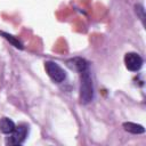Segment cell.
<instances>
[{"label":"cell","instance_id":"cell-2","mask_svg":"<svg viewBox=\"0 0 146 146\" xmlns=\"http://www.w3.org/2000/svg\"><path fill=\"white\" fill-rule=\"evenodd\" d=\"M44 70L48 76L56 83H60L66 79V72L55 62L51 60L44 62Z\"/></svg>","mask_w":146,"mask_h":146},{"label":"cell","instance_id":"cell-7","mask_svg":"<svg viewBox=\"0 0 146 146\" xmlns=\"http://www.w3.org/2000/svg\"><path fill=\"white\" fill-rule=\"evenodd\" d=\"M0 34H1L5 39H7L14 47H16V48H18V49H23V48H24V47H23V43H22L17 38H15L14 35L8 34V33H6V32H0Z\"/></svg>","mask_w":146,"mask_h":146},{"label":"cell","instance_id":"cell-1","mask_svg":"<svg viewBox=\"0 0 146 146\" xmlns=\"http://www.w3.org/2000/svg\"><path fill=\"white\" fill-rule=\"evenodd\" d=\"M68 63L80 74V102L82 104L90 103L94 98V86L88 63L82 58H74L68 60Z\"/></svg>","mask_w":146,"mask_h":146},{"label":"cell","instance_id":"cell-8","mask_svg":"<svg viewBox=\"0 0 146 146\" xmlns=\"http://www.w3.org/2000/svg\"><path fill=\"white\" fill-rule=\"evenodd\" d=\"M136 13H139L140 19L144 21V8L141 6H136Z\"/></svg>","mask_w":146,"mask_h":146},{"label":"cell","instance_id":"cell-4","mask_svg":"<svg viewBox=\"0 0 146 146\" xmlns=\"http://www.w3.org/2000/svg\"><path fill=\"white\" fill-rule=\"evenodd\" d=\"M125 67L131 72H137L143 66V58L137 52H127L124 56Z\"/></svg>","mask_w":146,"mask_h":146},{"label":"cell","instance_id":"cell-6","mask_svg":"<svg viewBox=\"0 0 146 146\" xmlns=\"http://www.w3.org/2000/svg\"><path fill=\"white\" fill-rule=\"evenodd\" d=\"M123 128L125 131L130 132V133H135V135H138V133H144L145 132V128L140 124H137V123H132V122H125L123 123Z\"/></svg>","mask_w":146,"mask_h":146},{"label":"cell","instance_id":"cell-3","mask_svg":"<svg viewBox=\"0 0 146 146\" xmlns=\"http://www.w3.org/2000/svg\"><path fill=\"white\" fill-rule=\"evenodd\" d=\"M27 133H29V127L26 124H19L18 127H15L14 131L6 139V144L7 145H21L26 139Z\"/></svg>","mask_w":146,"mask_h":146},{"label":"cell","instance_id":"cell-5","mask_svg":"<svg viewBox=\"0 0 146 146\" xmlns=\"http://www.w3.org/2000/svg\"><path fill=\"white\" fill-rule=\"evenodd\" d=\"M15 123L9 117H2L0 119V131L6 135H10L15 129Z\"/></svg>","mask_w":146,"mask_h":146}]
</instances>
